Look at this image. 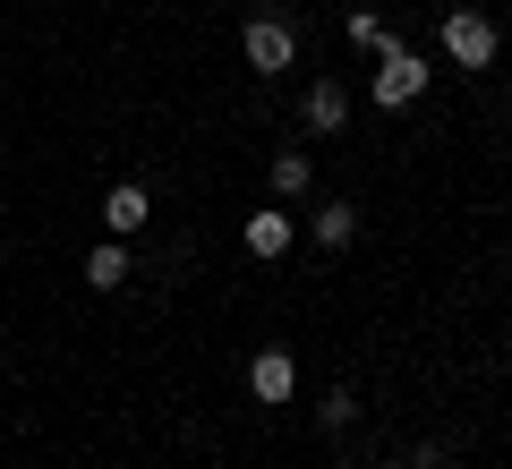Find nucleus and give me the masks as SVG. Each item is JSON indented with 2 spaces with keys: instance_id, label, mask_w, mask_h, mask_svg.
<instances>
[{
  "instance_id": "obj_11",
  "label": "nucleus",
  "mask_w": 512,
  "mask_h": 469,
  "mask_svg": "<svg viewBox=\"0 0 512 469\" xmlns=\"http://www.w3.org/2000/svg\"><path fill=\"white\" fill-rule=\"evenodd\" d=\"M350 43H359V52H376V60H384V52H393V26H384L376 9H350Z\"/></svg>"
},
{
  "instance_id": "obj_5",
  "label": "nucleus",
  "mask_w": 512,
  "mask_h": 469,
  "mask_svg": "<svg viewBox=\"0 0 512 469\" xmlns=\"http://www.w3.org/2000/svg\"><path fill=\"white\" fill-rule=\"evenodd\" d=\"M299 120H308L316 137H342V128H350V94L333 86V77H316V86H308V103H299Z\"/></svg>"
},
{
  "instance_id": "obj_1",
  "label": "nucleus",
  "mask_w": 512,
  "mask_h": 469,
  "mask_svg": "<svg viewBox=\"0 0 512 469\" xmlns=\"http://www.w3.org/2000/svg\"><path fill=\"white\" fill-rule=\"evenodd\" d=\"M239 52H248V69H256V77H282V69H291V52H299V26L265 9V18H248V35H239Z\"/></svg>"
},
{
  "instance_id": "obj_10",
  "label": "nucleus",
  "mask_w": 512,
  "mask_h": 469,
  "mask_svg": "<svg viewBox=\"0 0 512 469\" xmlns=\"http://www.w3.org/2000/svg\"><path fill=\"white\" fill-rule=\"evenodd\" d=\"M86 282H94V290H120V282H128V248H120V239L86 256Z\"/></svg>"
},
{
  "instance_id": "obj_4",
  "label": "nucleus",
  "mask_w": 512,
  "mask_h": 469,
  "mask_svg": "<svg viewBox=\"0 0 512 469\" xmlns=\"http://www.w3.org/2000/svg\"><path fill=\"white\" fill-rule=\"evenodd\" d=\"M248 393L256 401H291L299 393V359H291V350H256V359H248Z\"/></svg>"
},
{
  "instance_id": "obj_6",
  "label": "nucleus",
  "mask_w": 512,
  "mask_h": 469,
  "mask_svg": "<svg viewBox=\"0 0 512 469\" xmlns=\"http://www.w3.org/2000/svg\"><path fill=\"white\" fill-rule=\"evenodd\" d=\"M103 222H111V231H146V222H154V197H146V188H137V180H120V188H111V197H103Z\"/></svg>"
},
{
  "instance_id": "obj_3",
  "label": "nucleus",
  "mask_w": 512,
  "mask_h": 469,
  "mask_svg": "<svg viewBox=\"0 0 512 469\" xmlns=\"http://www.w3.org/2000/svg\"><path fill=\"white\" fill-rule=\"evenodd\" d=\"M419 86H427V60L393 43V52H384V69H376V103H384V111H402V103H419Z\"/></svg>"
},
{
  "instance_id": "obj_7",
  "label": "nucleus",
  "mask_w": 512,
  "mask_h": 469,
  "mask_svg": "<svg viewBox=\"0 0 512 469\" xmlns=\"http://www.w3.org/2000/svg\"><path fill=\"white\" fill-rule=\"evenodd\" d=\"M239 239H248V256H282V248H291V214L265 205V214H248V231H239Z\"/></svg>"
},
{
  "instance_id": "obj_2",
  "label": "nucleus",
  "mask_w": 512,
  "mask_h": 469,
  "mask_svg": "<svg viewBox=\"0 0 512 469\" xmlns=\"http://www.w3.org/2000/svg\"><path fill=\"white\" fill-rule=\"evenodd\" d=\"M444 52H453L461 69H487V60H495V18H478V9H453V18H444Z\"/></svg>"
},
{
  "instance_id": "obj_8",
  "label": "nucleus",
  "mask_w": 512,
  "mask_h": 469,
  "mask_svg": "<svg viewBox=\"0 0 512 469\" xmlns=\"http://www.w3.org/2000/svg\"><path fill=\"white\" fill-rule=\"evenodd\" d=\"M350 239H359V205H325V214H316V248H333V256H342Z\"/></svg>"
},
{
  "instance_id": "obj_12",
  "label": "nucleus",
  "mask_w": 512,
  "mask_h": 469,
  "mask_svg": "<svg viewBox=\"0 0 512 469\" xmlns=\"http://www.w3.org/2000/svg\"><path fill=\"white\" fill-rule=\"evenodd\" d=\"M384 469H410V461H384Z\"/></svg>"
},
{
  "instance_id": "obj_9",
  "label": "nucleus",
  "mask_w": 512,
  "mask_h": 469,
  "mask_svg": "<svg viewBox=\"0 0 512 469\" xmlns=\"http://www.w3.org/2000/svg\"><path fill=\"white\" fill-rule=\"evenodd\" d=\"M308 188H316L308 154H299V145H291V154H274V197H308Z\"/></svg>"
}]
</instances>
